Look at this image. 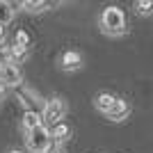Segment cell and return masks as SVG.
Returning a JSON list of instances; mask_svg holds the SVG:
<instances>
[{"instance_id": "52a82bcc", "label": "cell", "mask_w": 153, "mask_h": 153, "mask_svg": "<svg viewBox=\"0 0 153 153\" xmlns=\"http://www.w3.org/2000/svg\"><path fill=\"white\" fill-rule=\"evenodd\" d=\"M69 135H71V128L66 126V123H62V121L51 128V137H53V142H57V144H64V142L69 140Z\"/></svg>"}, {"instance_id": "277c9868", "label": "cell", "mask_w": 153, "mask_h": 153, "mask_svg": "<svg viewBox=\"0 0 153 153\" xmlns=\"http://www.w3.org/2000/svg\"><path fill=\"white\" fill-rule=\"evenodd\" d=\"M21 80H23V73H21V69L16 66V64H5L2 69H0V82L5 85L7 89L9 87H19Z\"/></svg>"}, {"instance_id": "5b68a950", "label": "cell", "mask_w": 153, "mask_h": 153, "mask_svg": "<svg viewBox=\"0 0 153 153\" xmlns=\"http://www.w3.org/2000/svg\"><path fill=\"white\" fill-rule=\"evenodd\" d=\"M128 112H130V105H128V101H123V98H117L114 103H112V108H110L108 117L112 119V121H121V119H126Z\"/></svg>"}, {"instance_id": "5bb4252c", "label": "cell", "mask_w": 153, "mask_h": 153, "mask_svg": "<svg viewBox=\"0 0 153 153\" xmlns=\"http://www.w3.org/2000/svg\"><path fill=\"white\" fill-rule=\"evenodd\" d=\"M135 9H137V14H151L153 12V0H137Z\"/></svg>"}, {"instance_id": "9c48e42d", "label": "cell", "mask_w": 153, "mask_h": 153, "mask_svg": "<svg viewBox=\"0 0 153 153\" xmlns=\"http://www.w3.org/2000/svg\"><path fill=\"white\" fill-rule=\"evenodd\" d=\"M37 126H44L41 114L32 112V110H25V114H23V128H25V130H32V128H37Z\"/></svg>"}, {"instance_id": "ba28073f", "label": "cell", "mask_w": 153, "mask_h": 153, "mask_svg": "<svg viewBox=\"0 0 153 153\" xmlns=\"http://www.w3.org/2000/svg\"><path fill=\"white\" fill-rule=\"evenodd\" d=\"M114 101H117V96L108 94V91H103V94H98V96H96V101H94V103H96V108L101 110V112H105V114H108Z\"/></svg>"}, {"instance_id": "3957f363", "label": "cell", "mask_w": 153, "mask_h": 153, "mask_svg": "<svg viewBox=\"0 0 153 153\" xmlns=\"http://www.w3.org/2000/svg\"><path fill=\"white\" fill-rule=\"evenodd\" d=\"M64 112H66V105H64L62 98H51V101L44 105V112H41V121L48 123V126H55V123L62 121Z\"/></svg>"}, {"instance_id": "e0dca14e", "label": "cell", "mask_w": 153, "mask_h": 153, "mask_svg": "<svg viewBox=\"0 0 153 153\" xmlns=\"http://www.w3.org/2000/svg\"><path fill=\"white\" fill-rule=\"evenodd\" d=\"M5 94H7V87L2 82H0V101H2V98H5Z\"/></svg>"}, {"instance_id": "4fadbf2b", "label": "cell", "mask_w": 153, "mask_h": 153, "mask_svg": "<svg viewBox=\"0 0 153 153\" xmlns=\"http://www.w3.org/2000/svg\"><path fill=\"white\" fill-rule=\"evenodd\" d=\"M9 62H12V48H9L5 41H0V69Z\"/></svg>"}, {"instance_id": "7c38bea8", "label": "cell", "mask_w": 153, "mask_h": 153, "mask_svg": "<svg viewBox=\"0 0 153 153\" xmlns=\"http://www.w3.org/2000/svg\"><path fill=\"white\" fill-rule=\"evenodd\" d=\"M30 57V48H21V46H12V64H21Z\"/></svg>"}, {"instance_id": "8992f818", "label": "cell", "mask_w": 153, "mask_h": 153, "mask_svg": "<svg viewBox=\"0 0 153 153\" xmlns=\"http://www.w3.org/2000/svg\"><path fill=\"white\" fill-rule=\"evenodd\" d=\"M62 66H64L66 71L80 69V66H82V55H80V53H76V51H66V53H64V57H62Z\"/></svg>"}, {"instance_id": "2e32d148", "label": "cell", "mask_w": 153, "mask_h": 153, "mask_svg": "<svg viewBox=\"0 0 153 153\" xmlns=\"http://www.w3.org/2000/svg\"><path fill=\"white\" fill-rule=\"evenodd\" d=\"M46 153H66V146H64V144H57V142H53Z\"/></svg>"}, {"instance_id": "7a4b0ae2", "label": "cell", "mask_w": 153, "mask_h": 153, "mask_svg": "<svg viewBox=\"0 0 153 153\" xmlns=\"http://www.w3.org/2000/svg\"><path fill=\"white\" fill-rule=\"evenodd\" d=\"M25 144L32 153H46L48 146L53 144L51 130L46 126H37V128H32V130H25Z\"/></svg>"}, {"instance_id": "d6986e66", "label": "cell", "mask_w": 153, "mask_h": 153, "mask_svg": "<svg viewBox=\"0 0 153 153\" xmlns=\"http://www.w3.org/2000/svg\"><path fill=\"white\" fill-rule=\"evenodd\" d=\"M12 153H21V151H12Z\"/></svg>"}, {"instance_id": "9a60e30c", "label": "cell", "mask_w": 153, "mask_h": 153, "mask_svg": "<svg viewBox=\"0 0 153 153\" xmlns=\"http://www.w3.org/2000/svg\"><path fill=\"white\" fill-rule=\"evenodd\" d=\"M14 46H21V48H30V37H27V32H23V30H19V32H16Z\"/></svg>"}, {"instance_id": "ac0fdd59", "label": "cell", "mask_w": 153, "mask_h": 153, "mask_svg": "<svg viewBox=\"0 0 153 153\" xmlns=\"http://www.w3.org/2000/svg\"><path fill=\"white\" fill-rule=\"evenodd\" d=\"M0 41H5V25H0Z\"/></svg>"}, {"instance_id": "30bf717a", "label": "cell", "mask_w": 153, "mask_h": 153, "mask_svg": "<svg viewBox=\"0 0 153 153\" xmlns=\"http://www.w3.org/2000/svg\"><path fill=\"white\" fill-rule=\"evenodd\" d=\"M53 5L55 2H46V0H25V2H21V7L25 12H41V9H48Z\"/></svg>"}, {"instance_id": "8fae6325", "label": "cell", "mask_w": 153, "mask_h": 153, "mask_svg": "<svg viewBox=\"0 0 153 153\" xmlns=\"http://www.w3.org/2000/svg\"><path fill=\"white\" fill-rule=\"evenodd\" d=\"M12 19H14V5H12V2H5V0H0V25L9 23Z\"/></svg>"}, {"instance_id": "6da1fadb", "label": "cell", "mask_w": 153, "mask_h": 153, "mask_svg": "<svg viewBox=\"0 0 153 153\" xmlns=\"http://www.w3.org/2000/svg\"><path fill=\"white\" fill-rule=\"evenodd\" d=\"M101 30L110 37H119L126 32V14L119 7H105L101 14Z\"/></svg>"}]
</instances>
